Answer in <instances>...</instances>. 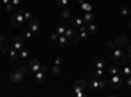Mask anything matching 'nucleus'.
<instances>
[{
  "instance_id": "f257e3e1",
  "label": "nucleus",
  "mask_w": 131,
  "mask_h": 97,
  "mask_svg": "<svg viewBox=\"0 0 131 97\" xmlns=\"http://www.w3.org/2000/svg\"><path fill=\"white\" fill-rule=\"evenodd\" d=\"M126 58H127V54L122 49L115 47L112 51V59H113V62L117 64V66H122V64L125 63V60H126Z\"/></svg>"
},
{
  "instance_id": "f03ea898",
  "label": "nucleus",
  "mask_w": 131,
  "mask_h": 97,
  "mask_svg": "<svg viewBox=\"0 0 131 97\" xmlns=\"http://www.w3.org/2000/svg\"><path fill=\"white\" fill-rule=\"evenodd\" d=\"M122 83H123V76L121 73L112 75L110 79L107 80V84L110 85V88H113V89H119L122 87Z\"/></svg>"
},
{
  "instance_id": "7ed1b4c3",
  "label": "nucleus",
  "mask_w": 131,
  "mask_h": 97,
  "mask_svg": "<svg viewBox=\"0 0 131 97\" xmlns=\"http://www.w3.org/2000/svg\"><path fill=\"white\" fill-rule=\"evenodd\" d=\"M24 12H25V8H20L17 10V13L12 17V20H10V24H12L13 26H20V25H23L24 23Z\"/></svg>"
},
{
  "instance_id": "20e7f679",
  "label": "nucleus",
  "mask_w": 131,
  "mask_h": 97,
  "mask_svg": "<svg viewBox=\"0 0 131 97\" xmlns=\"http://www.w3.org/2000/svg\"><path fill=\"white\" fill-rule=\"evenodd\" d=\"M64 36L67 37L70 41H72V42H75V44H78V42L80 41V37H79V33L76 31V29L73 28V26H67V29H66V33H64Z\"/></svg>"
},
{
  "instance_id": "39448f33",
  "label": "nucleus",
  "mask_w": 131,
  "mask_h": 97,
  "mask_svg": "<svg viewBox=\"0 0 131 97\" xmlns=\"http://www.w3.org/2000/svg\"><path fill=\"white\" fill-rule=\"evenodd\" d=\"M84 89H85V81L84 80H78L75 83V85H73V93L76 94V97L85 96Z\"/></svg>"
},
{
  "instance_id": "423d86ee",
  "label": "nucleus",
  "mask_w": 131,
  "mask_h": 97,
  "mask_svg": "<svg viewBox=\"0 0 131 97\" xmlns=\"http://www.w3.org/2000/svg\"><path fill=\"white\" fill-rule=\"evenodd\" d=\"M24 76H25V73L18 68V70H15L13 72H10L9 78H10V81L12 83H21L24 80Z\"/></svg>"
},
{
  "instance_id": "0eeeda50",
  "label": "nucleus",
  "mask_w": 131,
  "mask_h": 97,
  "mask_svg": "<svg viewBox=\"0 0 131 97\" xmlns=\"http://www.w3.org/2000/svg\"><path fill=\"white\" fill-rule=\"evenodd\" d=\"M28 29L36 36L38 33V30H39V21L38 20H34V18L30 20L29 21V25H28Z\"/></svg>"
},
{
  "instance_id": "6e6552de",
  "label": "nucleus",
  "mask_w": 131,
  "mask_h": 97,
  "mask_svg": "<svg viewBox=\"0 0 131 97\" xmlns=\"http://www.w3.org/2000/svg\"><path fill=\"white\" fill-rule=\"evenodd\" d=\"M29 70L31 71V72H37V71H39V68H41V62L37 59V58H33V59H30V62H29Z\"/></svg>"
},
{
  "instance_id": "1a4fd4ad",
  "label": "nucleus",
  "mask_w": 131,
  "mask_h": 97,
  "mask_svg": "<svg viewBox=\"0 0 131 97\" xmlns=\"http://www.w3.org/2000/svg\"><path fill=\"white\" fill-rule=\"evenodd\" d=\"M24 37L23 36H17L15 39H13V45H12V47H15L16 50H21V49H24L25 46H24Z\"/></svg>"
},
{
  "instance_id": "9d476101",
  "label": "nucleus",
  "mask_w": 131,
  "mask_h": 97,
  "mask_svg": "<svg viewBox=\"0 0 131 97\" xmlns=\"http://www.w3.org/2000/svg\"><path fill=\"white\" fill-rule=\"evenodd\" d=\"M67 26H68L67 20L62 18V20L59 21V24H58V28H57V33H58V36H63V34L66 33V29H67Z\"/></svg>"
},
{
  "instance_id": "9b49d317",
  "label": "nucleus",
  "mask_w": 131,
  "mask_h": 97,
  "mask_svg": "<svg viewBox=\"0 0 131 97\" xmlns=\"http://www.w3.org/2000/svg\"><path fill=\"white\" fill-rule=\"evenodd\" d=\"M85 23H84V20H83V17H80V16H73L72 18H71V25L75 28V29H79L81 25H84Z\"/></svg>"
},
{
  "instance_id": "f8f14e48",
  "label": "nucleus",
  "mask_w": 131,
  "mask_h": 97,
  "mask_svg": "<svg viewBox=\"0 0 131 97\" xmlns=\"http://www.w3.org/2000/svg\"><path fill=\"white\" fill-rule=\"evenodd\" d=\"M94 18H96V16H94V13L92 12H84V15H83V20H84V23L85 24H91V23H94Z\"/></svg>"
},
{
  "instance_id": "ddd939ff",
  "label": "nucleus",
  "mask_w": 131,
  "mask_h": 97,
  "mask_svg": "<svg viewBox=\"0 0 131 97\" xmlns=\"http://www.w3.org/2000/svg\"><path fill=\"white\" fill-rule=\"evenodd\" d=\"M17 57H20L18 50H16V49H15V47H12V46H9V60L13 63V62H16Z\"/></svg>"
},
{
  "instance_id": "4468645a",
  "label": "nucleus",
  "mask_w": 131,
  "mask_h": 97,
  "mask_svg": "<svg viewBox=\"0 0 131 97\" xmlns=\"http://www.w3.org/2000/svg\"><path fill=\"white\" fill-rule=\"evenodd\" d=\"M114 44H115L117 47L122 49L123 46H126V37H125V36H118V37L114 39Z\"/></svg>"
},
{
  "instance_id": "2eb2a0df",
  "label": "nucleus",
  "mask_w": 131,
  "mask_h": 97,
  "mask_svg": "<svg viewBox=\"0 0 131 97\" xmlns=\"http://www.w3.org/2000/svg\"><path fill=\"white\" fill-rule=\"evenodd\" d=\"M94 64H96V67L97 68H105L106 67V62H105V59L102 58V57H97L96 59H94Z\"/></svg>"
},
{
  "instance_id": "dca6fc26",
  "label": "nucleus",
  "mask_w": 131,
  "mask_h": 97,
  "mask_svg": "<svg viewBox=\"0 0 131 97\" xmlns=\"http://www.w3.org/2000/svg\"><path fill=\"white\" fill-rule=\"evenodd\" d=\"M57 41H58V44H59L60 47H67V46H68V42H70V39L66 37L64 34H63V36H59Z\"/></svg>"
},
{
  "instance_id": "f3484780",
  "label": "nucleus",
  "mask_w": 131,
  "mask_h": 97,
  "mask_svg": "<svg viewBox=\"0 0 131 97\" xmlns=\"http://www.w3.org/2000/svg\"><path fill=\"white\" fill-rule=\"evenodd\" d=\"M45 72L46 71H42V70H39V71H37L34 75H36V80L39 83V84H42V83H45V80H46V78H45Z\"/></svg>"
},
{
  "instance_id": "a211bd4d",
  "label": "nucleus",
  "mask_w": 131,
  "mask_h": 97,
  "mask_svg": "<svg viewBox=\"0 0 131 97\" xmlns=\"http://www.w3.org/2000/svg\"><path fill=\"white\" fill-rule=\"evenodd\" d=\"M86 31H88L89 34H96L98 31V28L94 23H91V24H86Z\"/></svg>"
},
{
  "instance_id": "6ab92c4d",
  "label": "nucleus",
  "mask_w": 131,
  "mask_h": 97,
  "mask_svg": "<svg viewBox=\"0 0 131 97\" xmlns=\"http://www.w3.org/2000/svg\"><path fill=\"white\" fill-rule=\"evenodd\" d=\"M107 73L110 75H117V73H119V66H117V64L114 63L113 66H110V67H107Z\"/></svg>"
},
{
  "instance_id": "aec40b11",
  "label": "nucleus",
  "mask_w": 131,
  "mask_h": 97,
  "mask_svg": "<svg viewBox=\"0 0 131 97\" xmlns=\"http://www.w3.org/2000/svg\"><path fill=\"white\" fill-rule=\"evenodd\" d=\"M106 87H107L106 78H100L98 79V89H106Z\"/></svg>"
},
{
  "instance_id": "412c9836",
  "label": "nucleus",
  "mask_w": 131,
  "mask_h": 97,
  "mask_svg": "<svg viewBox=\"0 0 131 97\" xmlns=\"http://www.w3.org/2000/svg\"><path fill=\"white\" fill-rule=\"evenodd\" d=\"M89 88L91 89H98V79L97 78H92L89 80Z\"/></svg>"
},
{
  "instance_id": "4be33fe9",
  "label": "nucleus",
  "mask_w": 131,
  "mask_h": 97,
  "mask_svg": "<svg viewBox=\"0 0 131 97\" xmlns=\"http://www.w3.org/2000/svg\"><path fill=\"white\" fill-rule=\"evenodd\" d=\"M122 76H123V78L131 76V66H125V67L122 68Z\"/></svg>"
},
{
  "instance_id": "5701e85b",
  "label": "nucleus",
  "mask_w": 131,
  "mask_h": 97,
  "mask_svg": "<svg viewBox=\"0 0 131 97\" xmlns=\"http://www.w3.org/2000/svg\"><path fill=\"white\" fill-rule=\"evenodd\" d=\"M119 15H121L122 17H126L127 15H130V8H128L127 5H123V7L121 8V10H119Z\"/></svg>"
},
{
  "instance_id": "b1692460",
  "label": "nucleus",
  "mask_w": 131,
  "mask_h": 97,
  "mask_svg": "<svg viewBox=\"0 0 131 97\" xmlns=\"http://www.w3.org/2000/svg\"><path fill=\"white\" fill-rule=\"evenodd\" d=\"M70 16H71L70 9H67V8H63V9H62V18L67 20V18H70Z\"/></svg>"
},
{
  "instance_id": "393cba45",
  "label": "nucleus",
  "mask_w": 131,
  "mask_h": 97,
  "mask_svg": "<svg viewBox=\"0 0 131 97\" xmlns=\"http://www.w3.org/2000/svg\"><path fill=\"white\" fill-rule=\"evenodd\" d=\"M80 4H81V8H83L84 12H91V10H92V5H91V4L85 3V2H83V3H80Z\"/></svg>"
},
{
  "instance_id": "a878e982",
  "label": "nucleus",
  "mask_w": 131,
  "mask_h": 97,
  "mask_svg": "<svg viewBox=\"0 0 131 97\" xmlns=\"http://www.w3.org/2000/svg\"><path fill=\"white\" fill-rule=\"evenodd\" d=\"M104 76H105V73H104V70L102 68H97L94 71V78L100 79V78H104Z\"/></svg>"
},
{
  "instance_id": "bb28decb",
  "label": "nucleus",
  "mask_w": 131,
  "mask_h": 97,
  "mask_svg": "<svg viewBox=\"0 0 131 97\" xmlns=\"http://www.w3.org/2000/svg\"><path fill=\"white\" fill-rule=\"evenodd\" d=\"M33 36H34V34H33L29 29H25V30H24V33H23V37H24L25 39H30Z\"/></svg>"
},
{
  "instance_id": "cd10ccee",
  "label": "nucleus",
  "mask_w": 131,
  "mask_h": 97,
  "mask_svg": "<svg viewBox=\"0 0 131 97\" xmlns=\"http://www.w3.org/2000/svg\"><path fill=\"white\" fill-rule=\"evenodd\" d=\"M24 18L29 23L30 20H33V13L30 12V10H26V9H25V12H24Z\"/></svg>"
},
{
  "instance_id": "c85d7f7f",
  "label": "nucleus",
  "mask_w": 131,
  "mask_h": 97,
  "mask_svg": "<svg viewBox=\"0 0 131 97\" xmlns=\"http://www.w3.org/2000/svg\"><path fill=\"white\" fill-rule=\"evenodd\" d=\"M18 52H20V57H21V58H28V57H29V50L25 49V47L21 49Z\"/></svg>"
},
{
  "instance_id": "c756f323",
  "label": "nucleus",
  "mask_w": 131,
  "mask_h": 97,
  "mask_svg": "<svg viewBox=\"0 0 131 97\" xmlns=\"http://www.w3.org/2000/svg\"><path fill=\"white\" fill-rule=\"evenodd\" d=\"M68 3H70V0H57V4L62 8H66L68 5Z\"/></svg>"
},
{
  "instance_id": "7c9ffc66",
  "label": "nucleus",
  "mask_w": 131,
  "mask_h": 97,
  "mask_svg": "<svg viewBox=\"0 0 131 97\" xmlns=\"http://www.w3.org/2000/svg\"><path fill=\"white\" fill-rule=\"evenodd\" d=\"M60 72H62V66H55V64H54L52 73H54V75H60Z\"/></svg>"
},
{
  "instance_id": "2f4dec72",
  "label": "nucleus",
  "mask_w": 131,
  "mask_h": 97,
  "mask_svg": "<svg viewBox=\"0 0 131 97\" xmlns=\"http://www.w3.org/2000/svg\"><path fill=\"white\" fill-rule=\"evenodd\" d=\"M88 31L86 30H84V31H79V37H80V39H83V41H85L86 38H88Z\"/></svg>"
},
{
  "instance_id": "473e14b6",
  "label": "nucleus",
  "mask_w": 131,
  "mask_h": 97,
  "mask_svg": "<svg viewBox=\"0 0 131 97\" xmlns=\"http://www.w3.org/2000/svg\"><path fill=\"white\" fill-rule=\"evenodd\" d=\"M54 64H55V66H62L63 64V58L62 57H57L55 60H54Z\"/></svg>"
},
{
  "instance_id": "72a5a7b5",
  "label": "nucleus",
  "mask_w": 131,
  "mask_h": 97,
  "mask_svg": "<svg viewBox=\"0 0 131 97\" xmlns=\"http://www.w3.org/2000/svg\"><path fill=\"white\" fill-rule=\"evenodd\" d=\"M58 33H57V31H54V33H50V36H49V39L50 41H57L58 39Z\"/></svg>"
},
{
  "instance_id": "f704fd0d",
  "label": "nucleus",
  "mask_w": 131,
  "mask_h": 97,
  "mask_svg": "<svg viewBox=\"0 0 131 97\" xmlns=\"http://www.w3.org/2000/svg\"><path fill=\"white\" fill-rule=\"evenodd\" d=\"M115 47H117V46H115V44H114V41H110V42H107V50L113 51V50H114Z\"/></svg>"
},
{
  "instance_id": "c9c22d12",
  "label": "nucleus",
  "mask_w": 131,
  "mask_h": 97,
  "mask_svg": "<svg viewBox=\"0 0 131 97\" xmlns=\"http://www.w3.org/2000/svg\"><path fill=\"white\" fill-rule=\"evenodd\" d=\"M13 7H15V5H13L12 3H9V4H7V5H5V8H7L8 12H12V10H13Z\"/></svg>"
},
{
  "instance_id": "e433bc0d",
  "label": "nucleus",
  "mask_w": 131,
  "mask_h": 97,
  "mask_svg": "<svg viewBox=\"0 0 131 97\" xmlns=\"http://www.w3.org/2000/svg\"><path fill=\"white\" fill-rule=\"evenodd\" d=\"M10 3H12L15 7H17V5H20L21 3H23V0H10Z\"/></svg>"
},
{
  "instance_id": "4c0bfd02",
  "label": "nucleus",
  "mask_w": 131,
  "mask_h": 97,
  "mask_svg": "<svg viewBox=\"0 0 131 97\" xmlns=\"http://www.w3.org/2000/svg\"><path fill=\"white\" fill-rule=\"evenodd\" d=\"M126 84H127V88H128V89H131V76H128V78H127Z\"/></svg>"
},
{
  "instance_id": "58836bf2",
  "label": "nucleus",
  "mask_w": 131,
  "mask_h": 97,
  "mask_svg": "<svg viewBox=\"0 0 131 97\" xmlns=\"http://www.w3.org/2000/svg\"><path fill=\"white\" fill-rule=\"evenodd\" d=\"M127 57H128V59H131V45H128L127 46Z\"/></svg>"
},
{
  "instance_id": "ea45409f",
  "label": "nucleus",
  "mask_w": 131,
  "mask_h": 97,
  "mask_svg": "<svg viewBox=\"0 0 131 97\" xmlns=\"http://www.w3.org/2000/svg\"><path fill=\"white\" fill-rule=\"evenodd\" d=\"M20 70L23 71L24 73H26V71L29 70V67H26V66H20Z\"/></svg>"
},
{
  "instance_id": "a19ab883",
  "label": "nucleus",
  "mask_w": 131,
  "mask_h": 97,
  "mask_svg": "<svg viewBox=\"0 0 131 97\" xmlns=\"http://www.w3.org/2000/svg\"><path fill=\"white\" fill-rule=\"evenodd\" d=\"M9 3H10V0H0V4H4V5H7Z\"/></svg>"
},
{
  "instance_id": "79ce46f5",
  "label": "nucleus",
  "mask_w": 131,
  "mask_h": 97,
  "mask_svg": "<svg viewBox=\"0 0 131 97\" xmlns=\"http://www.w3.org/2000/svg\"><path fill=\"white\" fill-rule=\"evenodd\" d=\"M3 49V42H0V50Z\"/></svg>"
},
{
  "instance_id": "37998d69",
  "label": "nucleus",
  "mask_w": 131,
  "mask_h": 97,
  "mask_svg": "<svg viewBox=\"0 0 131 97\" xmlns=\"http://www.w3.org/2000/svg\"><path fill=\"white\" fill-rule=\"evenodd\" d=\"M128 28L131 29V21H130V23H128Z\"/></svg>"
},
{
  "instance_id": "c03bdc74",
  "label": "nucleus",
  "mask_w": 131,
  "mask_h": 97,
  "mask_svg": "<svg viewBox=\"0 0 131 97\" xmlns=\"http://www.w3.org/2000/svg\"><path fill=\"white\" fill-rule=\"evenodd\" d=\"M2 36H3V31H2V30H0V37H2Z\"/></svg>"
}]
</instances>
